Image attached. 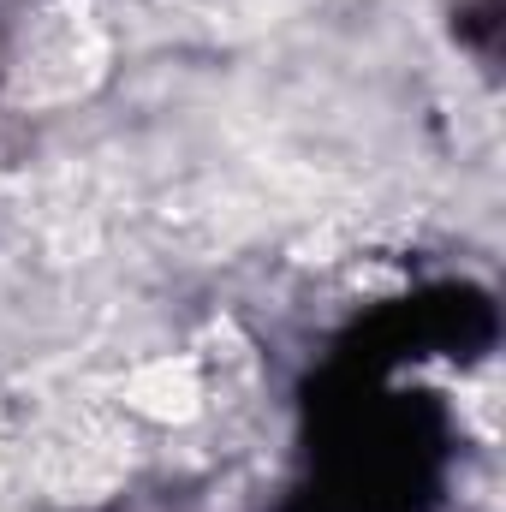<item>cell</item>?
<instances>
[{
	"label": "cell",
	"mask_w": 506,
	"mask_h": 512,
	"mask_svg": "<svg viewBox=\"0 0 506 512\" xmlns=\"http://www.w3.org/2000/svg\"><path fill=\"white\" fill-rule=\"evenodd\" d=\"M203 399V382H197V364L191 358H155L143 364L126 382V405L143 411V417H161V423H185Z\"/></svg>",
	"instance_id": "obj_1"
}]
</instances>
